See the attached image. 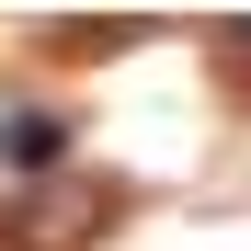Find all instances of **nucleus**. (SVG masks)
Returning <instances> with one entry per match:
<instances>
[{"mask_svg":"<svg viewBox=\"0 0 251 251\" xmlns=\"http://www.w3.org/2000/svg\"><path fill=\"white\" fill-rule=\"evenodd\" d=\"M103 217H114V183L57 172V183H23L12 205H0V240H23V251H80V240H103Z\"/></svg>","mask_w":251,"mask_h":251,"instance_id":"obj_1","label":"nucleus"},{"mask_svg":"<svg viewBox=\"0 0 251 251\" xmlns=\"http://www.w3.org/2000/svg\"><path fill=\"white\" fill-rule=\"evenodd\" d=\"M0 149H12V160H57V149H69V126H57L46 103H0Z\"/></svg>","mask_w":251,"mask_h":251,"instance_id":"obj_2","label":"nucleus"}]
</instances>
